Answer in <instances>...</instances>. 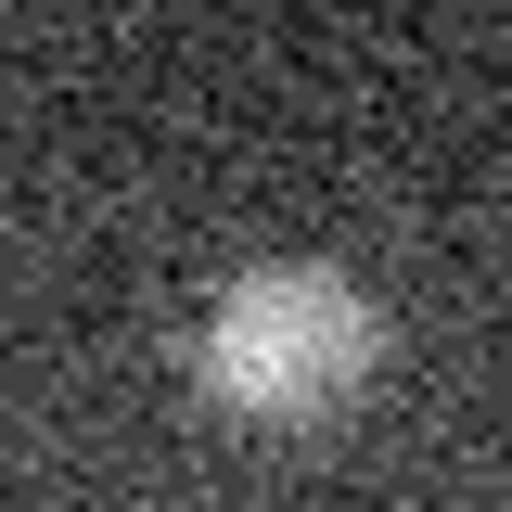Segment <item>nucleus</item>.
<instances>
[{"label": "nucleus", "instance_id": "obj_1", "mask_svg": "<svg viewBox=\"0 0 512 512\" xmlns=\"http://www.w3.org/2000/svg\"><path fill=\"white\" fill-rule=\"evenodd\" d=\"M192 372H205L218 410H244V423H333V410L384 372V308L346 269L282 256V269L218 282V308L192 333Z\"/></svg>", "mask_w": 512, "mask_h": 512}]
</instances>
